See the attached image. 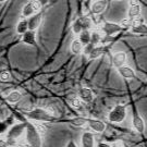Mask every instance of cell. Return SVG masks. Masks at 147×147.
Segmentation results:
<instances>
[{
    "mask_svg": "<svg viewBox=\"0 0 147 147\" xmlns=\"http://www.w3.org/2000/svg\"><path fill=\"white\" fill-rule=\"evenodd\" d=\"M70 49H71V53H74V55H80L82 53V49H83V45L80 42L79 39H74L73 42H71V46H70Z\"/></svg>",
    "mask_w": 147,
    "mask_h": 147,
    "instance_id": "cell-20",
    "label": "cell"
},
{
    "mask_svg": "<svg viewBox=\"0 0 147 147\" xmlns=\"http://www.w3.org/2000/svg\"><path fill=\"white\" fill-rule=\"evenodd\" d=\"M26 142L30 147H42V136L35 131L32 123H27L26 125Z\"/></svg>",
    "mask_w": 147,
    "mask_h": 147,
    "instance_id": "cell-1",
    "label": "cell"
},
{
    "mask_svg": "<svg viewBox=\"0 0 147 147\" xmlns=\"http://www.w3.org/2000/svg\"><path fill=\"white\" fill-rule=\"evenodd\" d=\"M79 40L82 45H87L90 42V32L89 31H83L79 34Z\"/></svg>",
    "mask_w": 147,
    "mask_h": 147,
    "instance_id": "cell-23",
    "label": "cell"
},
{
    "mask_svg": "<svg viewBox=\"0 0 147 147\" xmlns=\"http://www.w3.org/2000/svg\"><path fill=\"white\" fill-rule=\"evenodd\" d=\"M82 147H94L95 146V138L94 134L92 132H85L81 138Z\"/></svg>",
    "mask_w": 147,
    "mask_h": 147,
    "instance_id": "cell-11",
    "label": "cell"
},
{
    "mask_svg": "<svg viewBox=\"0 0 147 147\" xmlns=\"http://www.w3.org/2000/svg\"><path fill=\"white\" fill-rule=\"evenodd\" d=\"M140 13H141V7H140L138 3H137V5H130L127 14H129V19H130L131 21L132 20H134V19H136L137 16H140Z\"/></svg>",
    "mask_w": 147,
    "mask_h": 147,
    "instance_id": "cell-16",
    "label": "cell"
},
{
    "mask_svg": "<svg viewBox=\"0 0 147 147\" xmlns=\"http://www.w3.org/2000/svg\"><path fill=\"white\" fill-rule=\"evenodd\" d=\"M97 147H111L110 144H107V143H99Z\"/></svg>",
    "mask_w": 147,
    "mask_h": 147,
    "instance_id": "cell-35",
    "label": "cell"
},
{
    "mask_svg": "<svg viewBox=\"0 0 147 147\" xmlns=\"http://www.w3.org/2000/svg\"><path fill=\"white\" fill-rule=\"evenodd\" d=\"M132 122H133V127L135 129V131H137L140 134H142L143 132H144L145 125H144V121H143V119L140 117V115H138L137 112L134 113Z\"/></svg>",
    "mask_w": 147,
    "mask_h": 147,
    "instance_id": "cell-12",
    "label": "cell"
},
{
    "mask_svg": "<svg viewBox=\"0 0 147 147\" xmlns=\"http://www.w3.org/2000/svg\"><path fill=\"white\" fill-rule=\"evenodd\" d=\"M110 146L111 147H125V145H124V143L122 142V141L118 140V141H115V142L112 143Z\"/></svg>",
    "mask_w": 147,
    "mask_h": 147,
    "instance_id": "cell-33",
    "label": "cell"
},
{
    "mask_svg": "<svg viewBox=\"0 0 147 147\" xmlns=\"http://www.w3.org/2000/svg\"><path fill=\"white\" fill-rule=\"evenodd\" d=\"M26 122H23V123H18V124L11 126L10 130L7 133V138L9 141H14L16 138H19L23 134V132L26 130Z\"/></svg>",
    "mask_w": 147,
    "mask_h": 147,
    "instance_id": "cell-5",
    "label": "cell"
},
{
    "mask_svg": "<svg viewBox=\"0 0 147 147\" xmlns=\"http://www.w3.org/2000/svg\"><path fill=\"white\" fill-rule=\"evenodd\" d=\"M88 122V119L86 118H83V117H79V118H74L70 121V123L73 126H76V127H82V126H85Z\"/></svg>",
    "mask_w": 147,
    "mask_h": 147,
    "instance_id": "cell-24",
    "label": "cell"
},
{
    "mask_svg": "<svg viewBox=\"0 0 147 147\" xmlns=\"http://www.w3.org/2000/svg\"><path fill=\"white\" fill-rule=\"evenodd\" d=\"M27 117L32 121H38V122H42V121H51L53 119V117L50 116L44 108H39V107L33 109L30 112H27Z\"/></svg>",
    "mask_w": 147,
    "mask_h": 147,
    "instance_id": "cell-3",
    "label": "cell"
},
{
    "mask_svg": "<svg viewBox=\"0 0 147 147\" xmlns=\"http://www.w3.org/2000/svg\"><path fill=\"white\" fill-rule=\"evenodd\" d=\"M10 73L8 71H1L0 72V81L1 82H7L10 80Z\"/></svg>",
    "mask_w": 147,
    "mask_h": 147,
    "instance_id": "cell-28",
    "label": "cell"
},
{
    "mask_svg": "<svg viewBox=\"0 0 147 147\" xmlns=\"http://www.w3.org/2000/svg\"><path fill=\"white\" fill-rule=\"evenodd\" d=\"M126 62V53L124 51H119L116 53L112 57V63L117 69L123 67Z\"/></svg>",
    "mask_w": 147,
    "mask_h": 147,
    "instance_id": "cell-9",
    "label": "cell"
},
{
    "mask_svg": "<svg viewBox=\"0 0 147 147\" xmlns=\"http://www.w3.org/2000/svg\"><path fill=\"white\" fill-rule=\"evenodd\" d=\"M65 147H78V145H76L73 141H70V142L67 144V146H65Z\"/></svg>",
    "mask_w": 147,
    "mask_h": 147,
    "instance_id": "cell-34",
    "label": "cell"
},
{
    "mask_svg": "<svg viewBox=\"0 0 147 147\" xmlns=\"http://www.w3.org/2000/svg\"><path fill=\"white\" fill-rule=\"evenodd\" d=\"M126 117V108L123 105L116 106L108 115V120L112 123H121Z\"/></svg>",
    "mask_w": 147,
    "mask_h": 147,
    "instance_id": "cell-2",
    "label": "cell"
},
{
    "mask_svg": "<svg viewBox=\"0 0 147 147\" xmlns=\"http://www.w3.org/2000/svg\"><path fill=\"white\" fill-rule=\"evenodd\" d=\"M102 32L105 33L106 35L108 36H112V35H116L117 33H119L121 31V26L119 24L116 23H111V22H106L104 23V25L101 27Z\"/></svg>",
    "mask_w": 147,
    "mask_h": 147,
    "instance_id": "cell-7",
    "label": "cell"
},
{
    "mask_svg": "<svg viewBox=\"0 0 147 147\" xmlns=\"http://www.w3.org/2000/svg\"><path fill=\"white\" fill-rule=\"evenodd\" d=\"M107 1L104 0H98V1H95L93 5H92V12L94 14H101L107 8Z\"/></svg>",
    "mask_w": 147,
    "mask_h": 147,
    "instance_id": "cell-13",
    "label": "cell"
},
{
    "mask_svg": "<svg viewBox=\"0 0 147 147\" xmlns=\"http://www.w3.org/2000/svg\"><path fill=\"white\" fill-rule=\"evenodd\" d=\"M88 126L96 133H102L106 130V124L100 120H95V119H88L87 122Z\"/></svg>",
    "mask_w": 147,
    "mask_h": 147,
    "instance_id": "cell-10",
    "label": "cell"
},
{
    "mask_svg": "<svg viewBox=\"0 0 147 147\" xmlns=\"http://www.w3.org/2000/svg\"><path fill=\"white\" fill-rule=\"evenodd\" d=\"M22 42L27 45H35L36 44V34L34 31H27L22 35Z\"/></svg>",
    "mask_w": 147,
    "mask_h": 147,
    "instance_id": "cell-15",
    "label": "cell"
},
{
    "mask_svg": "<svg viewBox=\"0 0 147 147\" xmlns=\"http://www.w3.org/2000/svg\"><path fill=\"white\" fill-rule=\"evenodd\" d=\"M120 26H121V28H122V27H130L131 26V20H130V19H123V20L121 21Z\"/></svg>",
    "mask_w": 147,
    "mask_h": 147,
    "instance_id": "cell-30",
    "label": "cell"
},
{
    "mask_svg": "<svg viewBox=\"0 0 147 147\" xmlns=\"http://www.w3.org/2000/svg\"><path fill=\"white\" fill-rule=\"evenodd\" d=\"M32 7H33L34 12L38 13V12H40V10H42V2L40 1H37V0L32 1Z\"/></svg>",
    "mask_w": 147,
    "mask_h": 147,
    "instance_id": "cell-27",
    "label": "cell"
},
{
    "mask_svg": "<svg viewBox=\"0 0 147 147\" xmlns=\"http://www.w3.org/2000/svg\"><path fill=\"white\" fill-rule=\"evenodd\" d=\"M104 51H105V48L102 47V46H97V47H94L93 48V50L89 53L88 59L89 60H95V59L99 58V57L102 56Z\"/></svg>",
    "mask_w": 147,
    "mask_h": 147,
    "instance_id": "cell-17",
    "label": "cell"
},
{
    "mask_svg": "<svg viewBox=\"0 0 147 147\" xmlns=\"http://www.w3.org/2000/svg\"><path fill=\"white\" fill-rule=\"evenodd\" d=\"M33 127L35 129V131L40 135V136H44L46 134V126L42 124V122H38V121H32L31 122Z\"/></svg>",
    "mask_w": 147,
    "mask_h": 147,
    "instance_id": "cell-21",
    "label": "cell"
},
{
    "mask_svg": "<svg viewBox=\"0 0 147 147\" xmlns=\"http://www.w3.org/2000/svg\"><path fill=\"white\" fill-rule=\"evenodd\" d=\"M5 99H7L8 102H10V104H16V102H19L22 99V94L20 92L13 90V92H11L10 94L5 97Z\"/></svg>",
    "mask_w": 147,
    "mask_h": 147,
    "instance_id": "cell-18",
    "label": "cell"
},
{
    "mask_svg": "<svg viewBox=\"0 0 147 147\" xmlns=\"http://www.w3.org/2000/svg\"><path fill=\"white\" fill-rule=\"evenodd\" d=\"M118 72H119V74H120L122 78H124L126 80H131L135 78L134 71L130 67H126V65H123V67L118 69Z\"/></svg>",
    "mask_w": 147,
    "mask_h": 147,
    "instance_id": "cell-14",
    "label": "cell"
},
{
    "mask_svg": "<svg viewBox=\"0 0 147 147\" xmlns=\"http://www.w3.org/2000/svg\"><path fill=\"white\" fill-rule=\"evenodd\" d=\"M28 31V26H27V20L26 19H23L22 18L21 20L19 21L18 25H16V33L20 34V35H23L24 33H26Z\"/></svg>",
    "mask_w": 147,
    "mask_h": 147,
    "instance_id": "cell-19",
    "label": "cell"
},
{
    "mask_svg": "<svg viewBox=\"0 0 147 147\" xmlns=\"http://www.w3.org/2000/svg\"><path fill=\"white\" fill-rule=\"evenodd\" d=\"M33 14H35V12H34V10H33L32 1H31V2H27L26 5L23 7V10H22V16H23V19H25V18H31Z\"/></svg>",
    "mask_w": 147,
    "mask_h": 147,
    "instance_id": "cell-22",
    "label": "cell"
},
{
    "mask_svg": "<svg viewBox=\"0 0 147 147\" xmlns=\"http://www.w3.org/2000/svg\"><path fill=\"white\" fill-rule=\"evenodd\" d=\"M137 5V1H130V5Z\"/></svg>",
    "mask_w": 147,
    "mask_h": 147,
    "instance_id": "cell-36",
    "label": "cell"
},
{
    "mask_svg": "<svg viewBox=\"0 0 147 147\" xmlns=\"http://www.w3.org/2000/svg\"><path fill=\"white\" fill-rule=\"evenodd\" d=\"M79 98L81 101L86 102V104H89V102H92V101L94 100L95 95H94V93L92 92V89L87 88V87H83V88L80 89Z\"/></svg>",
    "mask_w": 147,
    "mask_h": 147,
    "instance_id": "cell-8",
    "label": "cell"
},
{
    "mask_svg": "<svg viewBox=\"0 0 147 147\" xmlns=\"http://www.w3.org/2000/svg\"><path fill=\"white\" fill-rule=\"evenodd\" d=\"M132 32L135 33V34H146L147 33V26L145 23H142L137 26L132 27Z\"/></svg>",
    "mask_w": 147,
    "mask_h": 147,
    "instance_id": "cell-25",
    "label": "cell"
},
{
    "mask_svg": "<svg viewBox=\"0 0 147 147\" xmlns=\"http://www.w3.org/2000/svg\"><path fill=\"white\" fill-rule=\"evenodd\" d=\"M92 27V20L88 16H82L78 19L76 21H74L72 25V31L74 34L79 35L81 32L83 31H89V28Z\"/></svg>",
    "mask_w": 147,
    "mask_h": 147,
    "instance_id": "cell-4",
    "label": "cell"
},
{
    "mask_svg": "<svg viewBox=\"0 0 147 147\" xmlns=\"http://www.w3.org/2000/svg\"><path fill=\"white\" fill-rule=\"evenodd\" d=\"M94 47H95V46H94V45H92L90 42H89V44H87V45L85 46V48H84V53L86 55V56H88L89 53L93 50V48H94Z\"/></svg>",
    "mask_w": 147,
    "mask_h": 147,
    "instance_id": "cell-31",
    "label": "cell"
},
{
    "mask_svg": "<svg viewBox=\"0 0 147 147\" xmlns=\"http://www.w3.org/2000/svg\"><path fill=\"white\" fill-rule=\"evenodd\" d=\"M0 147H5V144L3 142H1V141H0Z\"/></svg>",
    "mask_w": 147,
    "mask_h": 147,
    "instance_id": "cell-37",
    "label": "cell"
},
{
    "mask_svg": "<svg viewBox=\"0 0 147 147\" xmlns=\"http://www.w3.org/2000/svg\"><path fill=\"white\" fill-rule=\"evenodd\" d=\"M100 42V34L98 32H93L90 34V44L92 45H97Z\"/></svg>",
    "mask_w": 147,
    "mask_h": 147,
    "instance_id": "cell-26",
    "label": "cell"
},
{
    "mask_svg": "<svg viewBox=\"0 0 147 147\" xmlns=\"http://www.w3.org/2000/svg\"><path fill=\"white\" fill-rule=\"evenodd\" d=\"M71 105H72V107H74L75 109H79L80 107H81V105H82V101L80 100L79 97H74V98L71 99Z\"/></svg>",
    "mask_w": 147,
    "mask_h": 147,
    "instance_id": "cell-29",
    "label": "cell"
},
{
    "mask_svg": "<svg viewBox=\"0 0 147 147\" xmlns=\"http://www.w3.org/2000/svg\"><path fill=\"white\" fill-rule=\"evenodd\" d=\"M42 12H38L33 14L31 18H28L27 20V26H28V31H36L37 28L40 25V22H42Z\"/></svg>",
    "mask_w": 147,
    "mask_h": 147,
    "instance_id": "cell-6",
    "label": "cell"
},
{
    "mask_svg": "<svg viewBox=\"0 0 147 147\" xmlns=\"http://www.w3.org/2000/svg\"><path fill=\"white\" fill-rule=\"evenodd\" d=\"M7 130H8V124L3 121H0V134L5 133Z\"/></svg>",
    "mask_w": 147,
    "mask_h": 147,
    "instance_id": "cell-32",
    "label": "cell"
}]
</instances>
